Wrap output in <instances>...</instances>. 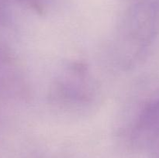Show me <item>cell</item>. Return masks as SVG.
Wrapping results in <instances>:
<instances>
[{
  "label": "cell",
  "mask_w": 159,
  "mask_h": 158,
  "mask_svg": "<svg viewBox=\"0 0 159 158\" xmlns=\"http://www.w3.org/2000/svg\"><path fill=\"white\" fill-rule=\"evenodd\" d=\"M6 15V4L5 0H0V25L5 21Z\"/></svg>",
  "instance_id": "1"
},
{
  "label": "cell",
  "mask_w": 159,
  "mask_h": 158,
  "mask_svg": "<svg viewBox=\"0 0 159 158\" xmlns=\"http://www.w3.org/2000/svg\"><path fill=\"white\" fill-rule=\"evenodd\" d=\"M156 109L158 110V112H159V102H158V105H157V107H156Z\"/></svg>",
  "instance_id": "2"
}]
</instances>
